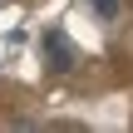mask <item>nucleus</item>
Instances as JSON below:
<instances>
[{"label":"nucleus","instance_id":"obj_1","mask_svg":"<svg viewBox=\"0 0 133 133\" xmlns=\"http://www.w3.org/2000/svg\"><path fill=\"white\" fill-rule=\"evenodd\" d=\"M44 59H49V69H59V74H64V69H74V49H69V39H64L59 30H49V35H44Z\"/></svg>","mask_w":133,"mask_h":133},{"label":"nucleus","instance_id":"obj_2","mask_svg":"<svg viewBox=\"0 0 133 133\" xmlns=\"http://www.w3.org/2000/svg\"><path fill=\"white\" fill-rule=\"evenodd\" d=\"M94 10H99V20H118L123 5H118V0H94Z\"/></svg>","mask_w":133,"mask_h":133}]
</instances>
